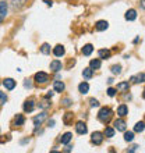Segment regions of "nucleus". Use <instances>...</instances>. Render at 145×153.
Masks as SVG:
<instances>
[{
  "label": "nucleus",
  "instance_id": "4be33fe9",
  "mask_svg": "<svg viewBox=\"0 0 145 153\" xmlns=\"http://www.w3.org/2000/svg\"><path fill=\"white\" fill-rule=\"evenodd\" d=\"M78 91H80L82 95H85V93H88V91H89V85H88V82H81L80 85H78Z\"/></svg>",
  "mask_w": 145,
  "mask_h": 153
},
{
  "label": "nucleus",
  "instance_id": "4468645a",
  "mask_svg": "<svg viewBox=\"0 0 145 153\" xmlns=\"http://www.w3.org/2000/svg\"><path fill=\"white\" fill-rule=\"evenodd\" d=\"M114 128L117 131H126V121L123 118H119V120L114 121Z\"/></svg>",
  "mask_w": 145,
  "mask_h": 153
},
{
  "label": "nucleus",
  "instance_id": "393cba45",
  "mask_svg": "<svg viewBox=\"0 0 145 153\" xmlns=\"http://www.w3.org/2000/svg\"><path fill=\"white\" fill-rule=\"evenodd\" d=\"M50 106H52V103H50V100H49V97H45L43 100L39 103V109H45V110H46V109H49Z\"/></svg>",
  "mask_w": 145,
  "mask_h": 153
},
{
  "label": "nucleus",
  "instance_id": "72a5a7b5",
  "mask_svg": "<svg viewBox=\"0 0 145 153\" xmlns=\"http://www.w3.org/2000/svg\"><path fill=\"white\" fill-rule=\"evenodd\" d=\"M124 139L127 142H131L134 139V132H126L124 134Z\"/></svg>",
  "mask_w": 145,
  "mask_h": 153
},
{
  "label": "nucleus",
  "instance_id": "2f4dec72",
  "mask_svg": "<svg viewBox=\"0 0 145 153\" xmlns=\"http://www.w3.org/2000/svg\"><path fill=\"white\" fill-rule=\"evenodd\" d=\"M71 103H72V100L70 99V97H64V99H61V106H63V107H66V109H67V107H70V106H71Z\"/></svg>",
  "mask_w": 145,
  "mask_h": 153
},
{
  "label": "nucleus",
  "instance_id": "c9c22d12",
  "mask_svg": "<svg viewBox=\"0 0 145 153\" xmlns=\"http://www.w3.org/2000/svg\"><path fill=\"white\" fill-rule=\"evenodd\" d=\"M116 92H117V91H116L114 88H109V89H108V95H109L110 97L114 96V95H116Z\"/></svg>",
  "mask_w": 145,
  "mask_h": 153
},
{
  "label": "nucleus",
  "instance_id": "9d476101",
  "mask_svg": "<svg viewBox=\"0 0 145 153\" xmlns=\"http://www.w3.org/2000/svg\"><path fill=\"white\" fill-rule=\"evenodd\" d=\"M64 53H66V49L63 45H57V46H55L53 48V54L56 57H61V56H64Z\"/></svg>",
  "mask_w": 145,
  "mask_h": 153
},
{
  "label": "nucleus",
  "instance_id": "79ce46f5",
  "mask_svg": "<svg viewBox=\"0 0 145 153\" xmlns=\"http://www.w3.org/2000/svg\"><path fill=\"white\" fill-rule=\"evenodd\" d=\"M142 97H144V99H145V89H144V93H142Z\"/></svg>",
  "mask_w": 145,
  "mask_h": 153
},
{
  "label": "nucleus",
  "instance_id": "c756f323",
  "mask_svg": "<svg viewBox=\"0 0 145 153\" xmlns=\"http://www.w3.org/2000/svg\"><path fill=\"white\" fill-rule=\"evenodd\" d=\"M40 52L43 54H50V45L49 43H43L40 46Z\"/></svg>",
  "mask_w": 145,
  "mask_h": 153
},
{
  "label": "nucleus",
  "instance_id": "9b49d317",
  "mask_svg": "<svg viewBox=\"0 0 145 153\" xmlns=\"http://www.w3.org/2000/svg\"><path fill=\"white\" fill-rule=\"evenodd\" d=\"M3 85L7 91H13V89L16 88V81L13 79V78H6V79L3 81Z\"/></svg>",
  "mask_w": 145,
  "mask_h": 153
},
{
  "label": "nucleus",
  "instance_id": "473e14b6",
  "mask_svg": "<svg viewBox=\"0 0 145 153\" xmlns=\"http://www.w3.org/2000/svg\"><path fill=\"white\" fill-rule=\"evenodd\" d=\"M7 95H6V93L4 92H1V91H0V106H3V105H6V102H7Z\"/></svg>",
  "mask_w": 145,
  "mask_h": 153
},
{
  "label": "nucleus",
  "instance_id": "f257e3e1",
  "mask_svg": "<svg viewBox=\"0 0 145 153\" xmlns=\"http://www.w3.org/2000/svg\"><path fill=\"white\" fill-rule=\"evenodd\" d=\"M112 117H113V111L109 107H102L99 110V113H98V120L103 123V124H108L109 121L112 120Z\"/></svg>",
  "mask_w": 145,
  "mask_h": 153
},
{
  "label": "nucleus",
  "instance_id": "2eb2a0df",
  "mask_svg": "<svg viewBox=\"0 0 145 153\" xmlns=\"http://www.w3.org/2000/svg\"><path fill=\"white\" fill-rule=\"evenodd\" d=\"M137 18V11L134 10V8H130L129 11L126 13V20L127 21H134Z\"/></svg>",
  "mask_w": 145,
  "mask_h": 153
},
{
  "label": "nucleus",
  "instance_id": "a211bd4d",
  "mask_svg": "<svg viewBox=\"0 0 145 153\" xmlns=\"http://www.w3.org/2000/svg\"><path fill=\"white\" fill-rule=\"evenodd\" d=\"M71 138H72V134L71 132H66V134H63V135H61L60 142L63 143V145H67V143L71 141Z\"/></svg>",
  "mask_w": 145,
  "mask_h": 153
},
{
  "label": "nucleus",
  "instance_id": "7c9ffc66",
  "mask_svg": "<svg viewBox=\"0 0 145 153\" xmlns=\"http://www.w3.org/2000/svg\"><path fill=\"white\" fill-rule=\"evenodd\" d=\"M112 74H114V75H119V74H121V65L120 64H114L112 65Z\"/></svg>",
  "mask_w": 145,
  "mask_h": 153
},
{
  "label": "nucleus",
  "instance_id": "4c0bfd02",
  "mask_svg": "<svg viewBox=\"0 0 145 153\" xmlns=\"http://www.w3.org/2000/svg\"><path fill=\"white\" fill-rule=\"evenodd\" d=\"M48 127H50V128H52V127H55V120H49L48 121Z\"/></svg>",
  "mask_w": 145,
  "mask_h": 153
},
{
  "label": "nucleus",
  "instance_id": "a19ab883",
  "mask_svg": "<svg viewBox=\"0 0 145 153\" xmlns=\"http://www.w3.org/2000/svg\"><path fill=\"white\" fill-rule=\"evenodd\" d=\"M141 7L145 10V0H141Z\"/></svg>",
  "mask_w": 145,
  "mask_h": 153
},
{
  "label": "nucleus",
  "instance_id": "58836bf2",
  "mask_svg": "<svg viewBox=\"0 0 145 153\" xmlns=\"http://www.w3.org/2000/svg\"><path fill=\"white\" fill-rule=\"evenodd\" d=\"M71 150H72V148H71V146H67V148H66V149H64V152H71Z\"/></svg>",
  "mask_w": 145,
  "mask_h": 153
},
{
  "label": "nucleus",
  "instance_id": "20e7f679",
  "mask_svg": "<svg viewBox=\"0 0 145 153\" xmlns=\"http://www.w3.org/2000/svg\"><path fill=\"white\" fill-rule=\"evenodd\" d=\"M25 3H27V0H10V6H11V8L14 11L21 10L25 6Z\"/></svg>",
  "mask_w": 145,
  "mask_h": 153
},
{
  "label": "nucleus",
  "instance_id": "39448f33",
  "mask_svg": "<svg viewBox=\"0 0 145 153\" xmlns=\"http://www.w3.org/2000/svg\"><path fill=\"white\" fill-rule=\"evenodd\" d=\"M8 13V3L7 1H0V22L7 17Z\"/></svg>",
  "mask_w": 145,
  "mask_h": 153
},
{
  "label": "nucleus",
  "instance_id": "dca6fc26",
  "mask_svg": "<svg viewBox=\"0 0 145 153\" xmlns=\"http://www.w3.org/2000/svg\"><path fill=\"white\" fill-rule=\"evenodd\" d=\"M66 88V85L61 82V81H55V84H53V89H55V92H63Z\"/></svg>",
  "mask_w": 145,
  "mask_h": 153
},
{
  "label": "nucleus",
  "instance_id": "e433bc0d",
  "mask_svg": "<svg viewBox=\"0 0 145 153\" xmlns=\"http://www.w3.org/2000/svg\"><path fill=\"white\" fill-rule=\"evenodd\" d=\"M24 86H25V88H32V84H31V81H29V79H25Z\"/></svg>",
  "mask_w": 145,
  "mask_h": 153
},
{
  "label": "nucleus",
  "instance_id": "a878e982",
  "mask_svg": "<svg viewBox=\"0 0 145 153\" xmlns=\"http://www.w3.org/2000/svg\"><path fill=\"white\" fill-rule=\"evenodd\" d=\"M89 67H91L92 70H98V68H101V60H99V59L91 60V63H89Z\"/></svg>",
  "mask_w": 145,
  "mask_h": 153
},
{
  "label": "nucleus",
  "instance_id": "7ed1b4c3",
  "mask_svg": "<svg viewBox=\"0 0 145 153\" xmlns=\"http://www.w3.org/2000/svg\"><path fill=\"white\" fill-rule=\"evenodd\" d=\"M46 117H48V113H46V111H42L40 114L34 117V125H35V128H38L39 125H42V123L46 120Z\"/></svg>",
  "mask_w": 145,
  "mask_h": 153
},
{
  "label": "nucleus",
  "instance_id": "c85d7f7f",
  "mask_svg": "<svg viewBox=\"0 0 145 153\" xmlns=\"http://www.w3.org/2000/svg\"><path fill=\"white\" fill-rule=\"evenodd\" d=\"M103 135H106V138H113L114 137V128H112V127H106Z\"/></svg>",
  "mask_w": 145,
  "mask_h": 153
},
{
  "label": "nucleus",
  "instance_id": "412c9836",
  "mask_svg": "<svg viewBox=\"0 0 145 153\" xmlns=\"http://www.w3.org/2000/svg\"><path fill=\"white\" fill-rule=\"evenodd\" d=\"M82 76H84L85 79H91V78L93 76V70L91 68V67L84 68V71H82Z\"/></svg>",
  "mask_w": 145,
  "mask_h": 153
},
{
  "label": "nucleus",
  "instance_id": "cd10ccee",
  "mask_svg": "<svg viewBox=\"0 0 145 153\" xmlns=\"http://www.w3.org/2000/svg\"><path fill=\"white\" fill-rule=\"evenodd\" d=\"M129 89H130V84H129V82H120V84L117 85V91L124 92V91H129Z\"/></svg>",
  "mask_w": 145,
  "mask_h": 153
},
{
  "label": "nucleus",
  "instance_id": "6ab92c4d",
  "mask_svg": "<svg viewBox=\"0 0 145 153\" xmlns=\"http://www.w3.org/2000/svg\"><path fill=\"white\" fill-rule=\"evenodd\" d=\"M117 114L120 117H126L129 114V109H127V106L126 105H120L119 106V109H117Z\"/></svg>",
  "mask_w": 145,
  "mask_h": 153
},
{
  "label": "nucleus",
  "instance_id": "0eeeda50",
  "mask_svg": "<svg viewBox=\"0 0 145 153\" xmlns=\"http://www.w3.org/2000/svg\"><path fill=\"white\" fill-rule=\"evenodd\" d=\"M91 141H92L93 145H101L102 142H103V134L96 131V132L92 134V137H91Z\"/></svg>",
  "mask_w": 145,
  "mask_h": 153
},
{
  "label": "nucleus",
  "instance_id": "f03ea898",
  "mask_svg": "<svg viewBox=\"0 0 145 153\" xmlns=\"http://www.w3.org/2000/svg\"><path fill=\"white\" fill-rule=\"evenodd\" d=\"M34 79H35L36 84L43 85V84H46V82L49 81V75H48L46 73H42V71H39V73H36V74H35Z\"/></svg>",
  "mask_w": 145,
  "mask_h": 153
},
{
  "label": "nucleus",
  "instance_id": "ddd939ff",
  "mask_svg": "<svg viewBox=\"0 0 145 153\" xmlns=\"http://www.w3.org/2000/svg\"><path fill=\"white\" fill-rule=\"evenodd\" d=\"M109 27L108 24V21L105 20H101V21H98L96 24H95V28H96V31H106Z\"/></svg>",
  "mask_w": 145,
  "mask_h": 153
},
{
  "label": "nucleus",
  "instance_id": "1a4fd4ad",
  "mask_svg": "<svg viewBox=\"0 0 145 153\" xmlns=\"http://www.w3.org/2000/svg\"><path fill=\"white\" fill-rule=\"evenodd\" d=\"M130 81L133 82V84H142L145 82V74L144 73H140V74H135L130 78Z\"/></svg>",
  "mask_w": 145,
  "mask_h": 153
},
{
  "label": "nucleus",
  "instance_id": "5701e85b",
  "mask_svg": "<svg viewBox=\"0 0 145 153\" xmlns=\"http://www.w3.org/2000/svg\"><path fill=\"white\" fill-rule=\"evenodd\" d=\"M24 123H25L24 116H22V114H17L16 118H14V124H16L17 127H21V125H24Z\"/></svg>",
  "mask_w": 145,
  "mask_h": 153
},
{
  "label": "nucleus",
  "instance_id": "f8f14e48",
  "mask_svg": "<svg viewBox=\"0 0 145 153\" xmlns=\"http://www.w3.org/2000/svg\"><path fill=\"white\" fill-rule=\"evenodd\" d=\"M50 70H52L53 73H57V71H60L61 70V61H59V60H53V61H50Z\"/></svg>",
  "mask_w": 145,
  "mask_h": 153
},
{
  "label": "nucleus",
  "instance_id": "bb28decb",
  "mask_svg": "<svg viewBox=\"0 0 145 153\" xmlns=\"http://www.w3.org/2000/svg\"><path fill=\"white\" fill-rule=\"evenodd\" d=\"M145 129V123L144 121H140V123H137V124L134 125V131L135 132H142Z\"/></svg>",
  "mask_w": 145,
  "mask_h": 153
},
{
  "label": "nucleus",
  "instance_id": "ea45409f",
  "mask_svg": "<svg viewBox=\"0 0 145 153\" xmlns=\"http://www.w3.org/2000/svg\"><path fill=\"white\" fill-rule=\"evenodd\" d=\"M52 96H53V92H50V91H49V93H48V95H46L45 97H49V99H50Z\"/></svg>",
  "mask_w": 145,
  "mask_h": 153
},
{
  "label": "nucleus",
  "instance_id": "37998d69",
  "mask_svg": "<svg viewBox=\"0 0 145 153\" xmlns=\"http://www.w3.org/2000/svg\"><path fill=\"white\" fill-rule=\"evenodd\" d=\"M0 84H1V82H0Z\"/></svg>",
  "mask_w": 145,
  "mask_h": 153
},
{
  "label": "nucleus",
  "instance_id": "f3484780",
  "mask_svg": "<svg viewBox=\"0 0 145 153\" xmlns=\"http://www.w3.org/2000/svg\"><path fill=\"white\" fill-rule=\"evenodd\" d=\"M93 52V46L91 43H88V45H85L84 48L81 49V53H82V54H84V56H89V54H91V53Z\"/></svg>",
  "mask_w": 145,
  "mask_h": 153
},
{
  "label": "nucleus",
  "instance_id": "423d86ee",
  "mask_svg": "<svg viewBox=\"0 0 145 153\" xmlns=\"http://www.w3.org/2000/svg\"><path fill=\"white\" fill-rule=\"evenodd\" d=\"M22 109H24L25 113H31V111H34V109H35V100H34L32 97L28 99V100H25Z\"/></svg>",
  "mask_w": 145,
  "mask_h": 153
},
{
  "label": "nucleus",
  "instance_id": "f704fd0d",
  "mask_svg": "<svg viewBox=\"0 0 145 153\" xmlns=\"http://www.w3.org/2000/svg\"><path fill=\"white\" fill-rule=\"evenodd\" d=\"M89 106H91V107H98V106H99V102H98L96 99H89Z\"/></svg>",
  "mask_w": 145,
  "mask_h": 153
},
{
  "label": "nucleus",
  "instance_id": "b1692460",
  "mask_svg": "<svg viewBox=\"0 0 145 153\" xmlns=\"http://www.w3.org/2000/svg\"><path fill=\"white\" fill-rule=\"evenodd\" d=\"M98 54H99V59H109L110 57V50H108V49H101L99 52H98Z\"/></svg>",
  "mask_w": 145,
  "mask_h": 153
},
{
  "label": "nucleus",
  "instance_id": "6e6552de",
  "mask_svg": "<svg viewBox=\"0 0 145 153\" xmlns=\"http://www.w3.org/2000/svg\"><path fill=\"white\" fill-rule=\"evenodd\" d=\"M75 131H77V134L84 135V134L88 132V127H87V124H85V123H82V121H78V123L75 124Z\"/></svg>",
  "mask_w": 145,
  "mask_h": 153
},
{
  "label": "nucleus",
  "instance_id": "aec40b11",
  "mask_svg": "<svg viewBox=\"0 0 145 153\" xmlns=\"http://www.w3.org/2000/svg\"><path fill=\"white\" fill-rule=\"evenodd\" d=\"M72 120H74V114L72 113H66L64 117H63V123H64L66 125L72 124Z\"/></svg>",
  "mask_w": 145,
  "mask_h": 153
}]
</instances>
